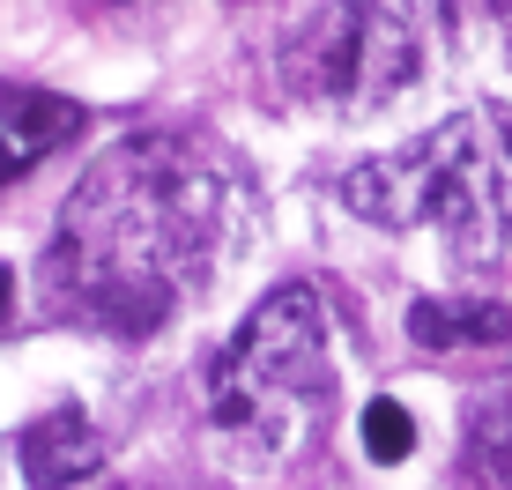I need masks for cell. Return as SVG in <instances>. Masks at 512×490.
<instances>
[{
	"instance_id": "4",
	"label": "cell",
	"mask_w": 512,
	"mask_h": 490,
	"mask_svg": "<svg viewBox=\"0 0 512 490\" xmlns=\"http://www.w3.org/2000/svg\"><path fill=\"white\" fill-rule=\"evenodd\" d=\"M423 75V0H357L334 23L327 90H349V104H386L401 82Z\"/></svg>"
},
{
	"instance_id": "10",
	"label": "cell",
	"mask_w": 512,
	"mask_h": 490,
	"mask_svg": "<svg viewBox=\"0 0 512 490\" xmlns=\"http://www.w3.org/2000/svg\"><path fill=\"white\" fill-rule=\"evenodd\" d=\"M8 305H15V275L0 268V320H8Z\"/></svg>"
},
{
	"instance_id": "11",
	"label": "cell",
	"mask_w": 512,
	"mask_h": 490,
	"mask_svg": "<svg viewBox=\"0 0 512 490\" xmlns=\"http://www.w3.org/2000/svg\"><path fill=\"white\" fill-rule=\"evenodd\" d=\"M498 8H512V0H498Z\"/></svg>"
},
{
	"instance_id": "9",
	"label": "cell",
	"mask_w": 512,
	"mask_h": 490,
	"mask_svg": "<svg viewBox=\"0 0 512 490\" xmlns=\"http://www.w3.org/2000/svg\"><path fill=\"white\" fill-rule=\"evenodd\" d=\"M409 446H416V416L401 409L394 394H379L372 409H364V453H372L379 468H394V461H409Z\"/></svg>"
},
{
	"instance_id": "8",
	"label": "cell",
	"mask_w": 512,
	"mask_h": 490,
	"mask_svg": "<svg viewBox=\"0 0 512 490\" xmlns=\"http://www.w3.org/2000/svg\"><path fill=\"white\" fill-rule=\"evenodd\" d=\"M512 320L490 297H416L409 305V342L423 349H461V342H505Z\"/></svg>"
},
{
	"instance_id": "1",
	"label": "cell",
	"mask_w": 512,
	"mask_h": 490,
	"mask_svg": "<svg viewBox=\"0 0 512 490\" xmlns=\"http://www.w3.org/2000/svg\"><path fill=\"white\" fill-rule=\"evenodd\" d=\"M223 238V186L186 142L141 134L97 156L45 245V305L97 335H156Z\"/></svg>"
},
{
	"instance_id": "7",
	"label": "cell",
	"mask_w": 512,
	"mask_h": 490,
	"mask_svg": "<svg viewBox=\"0 0 512 490\" xmlns=\"http://www.w3.org/2000/svg\"><path fill=\"white\" fill-rule=\"evenodd\" d=\"M461 476L468 490H512V379L461 401Z\"/></svg>"
},
{
	"instance_id": "5",
	"label": "cell",
	"mask_w": 512,
	"mask_h": 490,
	"mask_svg": "<svg viewBox=\"0 0 512 490\" xmlns=\"http://www.w3.org/2000/svg\"><path fill=\"white\" fill-rule=\"evenodd\" d=\"M15 461H23L30 490H75V483H90L104 468V439H97V424L75 409V401H60V409H45L38 424L15 439Z\"/></svg>"
},
{
	"instance_id": "6",
	"label": "cell",
	"mask_w": 512,
	"mask_h": 490,
	"mask_svg": "<svg viewBox=\"0 0 512 490\" xmlns=\"http://www.w3.org/2000/svg\"><path fill=\"white\" fill-rule=\"evenodd\" d=\"M82 134V104L60 90H0V186L45 164L52 149Z\"/></svg>"
},
{
	"instance_id": "3",
	"label": "cell",
	"mask_w": 512,
	"mask_h": 490,
	"mask_svg": "<svg viewBox=\"0 0 512 490\" xmlns=\"http://www.w3.org/2000/svg\"><path fill=\"white\" fill-rule=\"evenodd\" d=\"M334 401L327 372V305L312 283H282L245 312L238 342L216 357L208 372V416L223 439L290 461L320 439Z\"/></svg>"
},
{
	"instance_id": "2",
	"label": "cell",
	"mask_w": 512,
	"mask_h": 490,
	"mask_svg": "<svg viewBox=\"0 0 512 490\" xmlns=\"http://www.w3.org/2000/svg\"><path fill=\"white\" fill-rule=\"evenodd\" d=\"M342 201L379 231L438 223L461 260H498L512 245V112H453L446 127L386 149L342 179Z\"/></svg>"
}]
</instances>
